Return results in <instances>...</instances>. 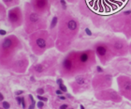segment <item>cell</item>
I'll return each mask as SVG.
<instances>
[{"label": "cell", "mask_w": 131, "mask_h": 109, "mask_svg": "<svg viewBox=\"0 0 131 109\" xmlns=\"http://www.w3.org/2000/svg\"><path fill=\"white\" fill-rule=\"evenodd\" d=\"M55 39V46L58 51L65 53L69 50L80 31L79 21L66 11H61Z\"/></svg>", "instance_id": "1"}, {"label": "cell", "mask_w": 131, "mask_h": 109, "mask_svg": "<svg viewBox=\"0 0 131 109\" xmlns=\"http://www.w3.org/2000/svg\"><path fill=\"white\" fill-rule=\"evenodd\" d=\"M106 26L114 33H120L126 40L131 39V10H125L109 17Z\"/></svg>", "instance_id": "2"}, {"label": "cell", "mask_w": 131, "mask_h": 109, "mask_svg": "<svg viewBox=\"0 0 131 109\" xmlns=\"http://www.w3.org/2000/svg\"><path fill=\"white\" fill-rule=\"evenodd\" d=\"M25 27L28 34H32L39 30H45L47 27L43 15L37 12L29 2L25 3Z\"/></svg>", "instance_id": "3"}, {"label": "cell", "mask_w": 131, "mask_h": 109, "mask_svg": "<svg viewBox=\"0 0 131 109\" xmlns=\"http://www.w3.org/2000/svg\"><path fill=\"white\" fill-rule=\"evenodd\" d=\"M29 42L34 54L38 56L42 55L46 50L55 45L53 38H52L51 34L46 30H39L30 34Z\"/></svg>", "instance_id": "4"}, {"label": "cell", "mask_w": 131, "mask_h": 109, "mask_svg": "<svg viewBox=\"0 0 131 109\" xmlns=\"http://www.w3.org/2000/svg\"><path fill=\"white\" fill-rule=\"evenodd\" d=\"M60 74L63 77H75L81 74L80 68L77 61V51H71L65 57L61 63Z\"/></svg>", "instance_id": "5"}, {"label": "cell", "mask_w": 131, "mask_h": 109, "mask_svg": "<svg viewBox=\"0 0 131 109\" xmlns=\"http://www.w3.org/2000/svg\"><path fill=\"white\" fill-rule=\"evenodd\" d=\"M96 56L94 49L77 51V60L81 74H86L96 64Z\"/></svg>", "instance_id": "6"}, {"label": "cell", "mask_w": 131, "mask_h": 109, "mask_svg": "<svg viewBox=\"0 0 131 109\" xmlns=\"http://www.w3.org/2000/svg\"><path fill=\"white\" fill-rule=\"evenodd\" d=\"M21 47L20 41L15 36H9L3 40L1 43V56L5 63L12 60L16 51Z\"/></svg>", "instance_id": "7"}, {"label": "cell", "mask_w": 131, "mask_h": 109, "mask_svg": "<svg viewBox=\"0 0 131 109\" xmlns=\"http://www.w3.org/2000/svg\"><path fill=\"white\" fill-rule=\"evenodd\" d=\"M105 41L109 43L115 57H126L129 54V43L126 39L117 36H112L106 39Z\"/></svg>", "instance_id": "8"}, {"label": "cell", "mask_w": 131, "mask_h": 109, "mask_svg": "<svg viewBox=\"0 0 131 109\" xmlns=\"http://www.w3.org/2000/svg\"><path fill=\"white\" fill-rule=\"evenodd\" d=\"M93 49L96 53V58L102 66H106L107 64H109L115 57L109 43L105 40L96 41V43L94 44Z\"/></svg>", "instance_id": "9"}, {"label": "cell", "mask_w": 131, "mask_h": 109, "mask_svg": "<svg viewBox=\"0 0 131 109\" xmlns=\"http://www.w3.org/2000/svg\"><path fill=\"white\" fill-rule=\"evenodd\" d=\"M92 78L88 72L81 74L75 76V79L70 83V87L74 93H81L89 90L92 87Z\"/></svg>", "instance_id": "10"}, {"label": "cell", "mask_w": 131, "mask_h": 109, "mask_svg": "<svg viewBox=\"0 0 131 109\" xmlns=\"http://www.w3.org/2000/svg\"><path fill=\"white\" fill-rule=\"evenodd\" d=\"M112 83H113L112 74H108V72L96 74L92 78V88L96 92V91L112 87Z\"/></svg>", "instance_id": "11"}, {"label": "cell", "mask_w": 131, "mask_h": 109, "mask_svg": "<svg viewBox=\"0 0 131 109\" xmlns=\"http://www.w3.org/2000/svg\"><path fill=\"white\" fill-rule=\"evenodd\" d=\"M95 97L96 100L101 102H112L115 104H119L123 102V97L118 90H115L112 87L106 88L103 90H99L95 92Z\"/></svg>", "instance_id": "12"}, {"label": "cell", "mask_w": 131, "mask_h": 109, "mask_svg": "<svg viewBox=\"0 0 131 109\" xmlns=\"http://www.w3.org/2000/svg\"><path fill=\"white\" fill-rule=\"evenodd\" d=\"M118 91L122 97L131 101V77L127 75H119L116 78Z\"/></svg>", "instance_id": "13"}, {"label": "cell", "mask_w": 131, "mask_h": 109, "mask_svg": "<svg viewBox=\"0 0 131 109\" xmlns=\"http://www.w3.org/2000/svg\"><path fill=\"white\" fill-rule=\"evenodd\" d=\"M55 66V59H45L43 62L38 63L32 67L31 71L34 72L35 74L41 76L43 74H50L52 72V71H53Z\"/></svg>", "instance_id": "14"}, {"label": "cell", "mask_w": 131, "mask_h": 109, "mask_svg": "<svg viewBox=\"0 0 131 109\" xmlns=\"http://www.w3.org/2000/svg\"><path fill=\"white\" fill-rule=\"evenodd\" d=\"M8 20L13 27H18L24 23V14L19 7L10 8L8 12Z\"/></svg>", "instance_id": "15"}, {"label": "cell", "mask_w": 131, "mask_h": 109, "mask_svg": "<svg viewBox=\"0 0 131 109\" xmlns=\"http://www.w3.org/2000/svg\"><path fill=\"white\" fill-rule=\"evenodd\" d=\"M29 3L37 12L42 15L50 11V7H51L50 0H30Z\"/></svg>", "instance_id": "16"}, {"label": "cell", "mask_w": 131, "mask_h": 109, "mask_svg": "<svg viewBox=\"0 0 131 109\" xmlns=\"http://www.w3.org/2000/svg\"><path fill=\"white\" fill-rule=\"evenodd\" d=\"M28 67V58L25 55H22L16 60L12 62V68L15 71L18 72H25Z\"/></svg>", "instance_id": "17"}, {"label": "cell", "mask_w": 131, "mask_h": 109, "mask_svg": "<svg viewBox=\"0 0 131 109\" xmlns=\"http://www.w3.org/2000/svg\"><path fill=\"white\" fill-rule=\"evenodd\" d=\"M58 22H59V17L56 16V15L52 17L51 24H50V30L51 31H54L56 29V27L58 26Z\"/></svg>", "instance_id": "18"}, {"label": "cell", "mask_w": 131, "mask_h": 109, "mask_svg": "<svg viewBox=\"0 0 131 109\" xmlns=\"http://www.w3.org/2000/svg\"><path fill=\"white\" fill-rule=\"evenodd\" d=\"M2 1L8 8L17 7V5L20 3V0H2Z\"/></svg>", "instance_id": "19"}, {"label": "cell", "mask_w": 131, "mask_h": 109, "mask_svg": "<svg viewBox=\"0 0 131 109\" xmlns=\"http://www.w3.org/2000/svg\"><path fill=\"white\" fill-rule=\"evenodd\" d=\"M57 85L59 86V88H60L63 92H67L68 91V88H67V87H66L65 85L63 84V80L62 79H57Z\"/></svg>", "instance_id": "20"}, {"label": "cell", "mask_w": 131, "mask_h": 109, "mask_svg": "<svg viewBox=\"0 0 131 109\" xmlns=\"http://www.w3.org/2000/svg\"><path fill=\"white\" fill-rule=\"evenodd\" d=\"M2 107L4 109H9L10 105H9V104H8V102H3V103H2Z\"/></svg>", "instance_id": "21"}, {"label": "cell", "mask_w": 131, "mask_h": 109, "mask_svg": "<svg viewBox=\"0 0 131 109\" xmlns=\"http://www.w3.org/2000/svg\"><path fill=\"white\" fill-rule=\"evenodd\" d=\"M37 98L39 100V101H42V102H47L48 101V98H46V97H43V96H41V95H38L37 96Z\"/></svg>", "instance_id": "22"}, {"label": "cell", "mask_w": 131, "mask_h": 109, "mask_svg": "<svg viewBox=\"0 0 131 109\" xmlns=\"http://www.w3.org/2000/svg\"><path fill=\"white\" fill-rule=\"evenodd\" d=\"M37 105H38V107L39 109H42L44 107V102L42 101H38V103L37 104Z\"/></svg>", "instance_id": "23"}, {"label": "cell", "mask_w": 131, "mask_h": 109, "mask_svg": "<svg viewBox=\"0 0 131 109\" xmlns=\"http://www.w3.org/2000/svg\"><path fill=\"white\" fill-rule=\"evenodd\" d=\"M96 71H97V74L104 72V70L102 69V67H100V66H96Z\"/></svg>", "instance_id": "24"}, {"label": "cell", "mask_w": 131, "mask_h": 109, "mask_svg": "<svg viewBox=\"0 0 131 109\" xmlns=\"http://www.w3.org/2000/svg\"><path fill=\"white\" fill-rule=\"evenodd\" d=\"M37 92H38V95H42V94H44V92H45V90H44L43 88H38V90H37Z\"/></svg>", "instance_id": "25"}, {"label": "cell", "mask_w": 131, "mask_h": 109, "mask_svg": "<svg viewBox=\"0 0 131 109\" xmlns=\"http://www.w3.org/2000/svg\"><path fill=\"white\" fill-rule=\"evenodd\" d=\"M66 1L70 4H76V3H79L81 0H66Z\"/></svg>", "instance_id": "26"}, {"label": "cell", "mask_w": 131, "mask_h": 109, "mask_svg": "<svg viewBox=\"0 0 131 109\" xmlns=\"http://www.w3.org/2000/svg\"><path fill=\"white\" fill-rule=\"evenodd\" d=\"M22 107L24 109L26 107V104H25V97H22Z\"/></svg>", "instance_id": "27"}, {"label": "cell", "mask_w": 131, "mask_h": 109, "mask_svg": "<svg viewBox=\"0 0 131 109\" xmlns=\"http://www.w3.org/2000/svg\"><path fill=\"white\" fill-rule=\"evenodd\" d=\"M59 108H60V109H68V104H61Z\"/></svg>", "instance_id": "28"}, {"label": "cell", "mask_w": 131, "mask_h": 109, "mask_svg": "<svg viewBox=\"0 0 131 109\" xmlns=\"http://www.w3.org/2000/svg\"><path fill=\"white\" fill-rule=\"evenodd\" d=\"M17 102H18V104H22V97H17Z\"/></svg>", "instance_id": "29"}, {"label": "cell", "mask_w": 131, "mask_h": 109, "mask_svg": "<svg viewBox=\"0 0 131 109\" xmlns=\"http://www.w3.org/2000/svg\"><path fill=\"white\" fill-rule=\"evenodd\" d=\"M0 35H6V31H5V30H3V29L0 30Z\"/></svg>", "instance_id": "30"}, {"label": "cell", "mask_w": 131, "mask_h": 109, "mask_svg": "<svg viewBox=\"0 0 131 109\" xmlns=\"http://www.w3.org/2000/svg\"><path fill=\"white\" fill-rule=\"evenodd\" d=\"M3 100H4V96H3L2 93L0 92V102H2Z\"/></svg>", "instance_id": "31"}, {"label": "cell", "mask_w": 131, "mask_h": 109, "mask_svg": "<svg viewBox=\"0 0 131 109\" xmlns=\"http://www.w3.org/2000/svg\"><path fill=\"white\" fill-rule=\"evenodd\" d=\"M22 93H24V91H23V90H20V91H17L16 92V95H20V94H22Z\"/></svg>", "instance_id": "32"}, {"label": "cell", "mask_w": 131, "mask_h": 109, "mask_svg": "<svg viewBox=\"0 0 131 109\" xmlns=\"http://www.w3.org/2000/svg\"><path fill=\"white\" fill-rule=\"evenodd\" d=\"M85 32H87L88 35H91V32L89 31V29H88V28H87V29H85Z\"/></svg>", "instance_id": "33"}, {"label": "cell", "mask_w": 131, "mask_h": 109, "mask_svg": "<svg viewBox=\"0 0 131 109\" xmlns=\"http://www.w3.org/2000/svg\"><path fill=\"white\" fill-rule=\"evenodd\" d=\"M129 54H131V43H129Z\"/></svg>", "instance_id": "34"}, {"label": "cell", "mask_w": 131, "mask_h": 109, "mask_svg": "<svg viewBox=\"0 0 131 109\" xmlns=\"http://www.w3.org/2000/svg\"><path fill=\"white\" fill-rule=\"evenodd\" d=\"M80 108H81V109H85V108H84V106H83L82 104H81V105H80Z\"/></svg>", "instance_id": "35"}, {"label": "cell", "mask_w": 131, "mask_h": 109, "mask_svg": "<svg viewBox=\"0 0 131 109\" xmlns=\"http://www.w3.org/2000/svg\"><path fill=\"white\" fill-rule=\"evenodd\" d=\"M0 109H4V108H1V107H0Z\"/></svg>", "instance_id": "36"}, {"label": "cell", "mask_w": 131, "mask_h": 109, "mask_svg": "<svg viewBox=\"0 0 131 109\" xmlns=\"http://www.w3.org/2000/svg\"><path fill=\"white\" fill-rule=\"evenodd\" d=\"M69 109H74V108H69Z\"/></svg>", "instance_id": "37"}]
</instances>
